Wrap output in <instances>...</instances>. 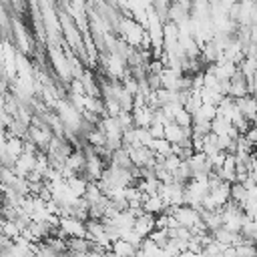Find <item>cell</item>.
Segmentation results:
<instances>
[{"label": "cell", "mask_w": 257, "mask_h": 257, "mask_svg": "<svg viewBox=\"0 0 257 257\" xmlns=\"http://www.w3.org/2000/svg\"><path fill=\"white\" fill-rule=\"evenodd\" d=\"M245 137H247V141H249L253 147H257V124H251V126L245 131Z\"/></svg>", "instance_id": "cb8c5ba5"}, {"label": "cell", "mask_w": 257, "mask_h": 257, "mask_svg": "<svg viewBox=\"0 0 257 257\" xmlns=\"http://www.w3.org/2000/svg\"><path fill=\"white\" fill-rule=\"evenodd\" d=\"M36 155L38 153H22L18 159H16V163H14V173L16 175H20V177H26L34 167H36Z\"/></svg>", "instance_id": "7a4b0ae2"}, {"label": "cell", "mask_w": 257, "mask_h": 257, "mask_svg": "<svg viewBox=\"0 0 257 257\" xmlns=\"http://www.w3.org/2000/svg\"><path fill=\"white\" fill-rule=\"evenodd\" d=\"M255 124H257V118H255Z\"/></svg>", "instance_id": "484cf974"}, {"label": "cell", "mask_w": 257, "mask_h": 257, "mask_svg": "<svg viewBox=\"0 0 257 257\" xmlns=\"http://www.w3.org/2000/svg\"><path fill=\"white\" fill-rule=\"evenodd\" d=\"M255 78H257V74H255Z\"/></svg>", "instance_id": "4316f807"}, {"label": "cell", "mask_w": 257, "mask_h": 257, "mask_svg": "<svg viewBox=\"0 0 257 257\" xmlns=\"http://www.w3.org/2000/svg\"><path fill=\"white\" fill-rule=\"evenodd\" d=\"M110 253H114V255H139V249L131 243V241H126V239H116V241H112V245H110Z\"/></svg>", "instance_id": "ba28073f"}, {"label": "cell", "mask_w": 257, "mask_h": 257, "mask_svg": "<svg viewBox=\"0 0 257 257\" xmlns=\"http://www.w3.org/2000/svg\"><path fill=\"white\" fill-rule=\"evenodd\" d=\"M211 197L215 199V203L219 205V207H223L225 203H229L231 201V183L229 181H221L217 187H213L211 191Z\"/></svg>", "instance_id": "52a82bcc"}, {"label": "cell", "mask_w": 257, "mask_h": 257, "mask_svg": "<svg viewBox=\"0 0 257 257\" xmlns=\"http://www.w3.org/2000/svg\"><path fill=\"white\" fill-rule=\"evenodd\" d=\"M104 106H106V114H110V116H116L122 110V106L116 98H104Z\"/></svg>", "instance_id": "7402d4cb"}, {"label": "cell", "mask_w": 257, "mask_h": 257, "mask_svg": "<svg viewBox=\"0 0 257 257\" xmlns=\"http://www.w3.org/2000/svg\"><path fill=\"white\" fill-rule=\"evenodd\" d=\"M231 199L243 207V203L249 199V189H247L243 183H239V181L231 183Z\"/></svg>", "instance_id": "4fadbf2b"}, {"label": "cell", "mask_w": 257, "mask_h": 257, "mask_svg": "<svg viewBox=\"0 0 257 257\" xmlns=\"http://www.w3.org/2000/svg\"><path fill=\"white\" fill-rule=\"evenodd\" d=\"M66 165L72 167L76 173H84V165H86V155L82 151H72L68 157H66Z\"/></svg>", "instance_id": "7c38bea8"}, {"label": "cell", "mask_w": 257, "mask_h": 257, "mask_svg": "<svg viewBox=\"0 0 257 257\" xmlns=\"http://www.w3.org/2000/svg\"><path fill=\"white\" fill-rule=\"evenodd\" d=\"M235 102H237V106L241 108V112H243L251 122H255V118H257V96L245 94V96L235 98Z\"/></svg>", "instance_id": "3957f363"}, {"label": "cell", "mask_w": 257, "mask_h": 257, "mask_svg": "<svg viewBox=\"0 0 257 257\" xmlns=\"http://www.w3.org/2000/svg\"><path fill=\"white\" fill-rule=\"evenodd\" d=\"M253 157H255V159H257V147H255V149H253Z\"/></svg>", "instance_id": "d4e9b609"}, {"label": "cell", "mask_w": 257, "mask_h": 257, "mask_svg": "<svg viewBox=\"0 0 257 257\" xmlns=\"http://www.w3.org/2000/svg\"><path fill=\"white\" fill-rule=\"evenodd\" d=\"M66 183H68V187L74 191V195L84 197L86 187H88V179H86V177H78V175H74V177H70Z\"/></svg>", "instance_id": "e0dca14e"}, {"label": "cell", "mask_w": 257, "mask_h": 257, "mask_svg": "<svg viewBox=\"0 0 257 257\" xmlns=\"http://www.w3.org/2000/svg\"><path fill=\"white\" fill-rule=\"evenodd\" d=\"M161 253H163V247L155 239H151V237L143 239V243L139 247V255H161Z\"/></svg>", "instance_id": "9a60e30c"}, {"label": "cell", "mask_w": 257, "mask_h": 257, "mask_svg": "<svg viewBox=\"0 0 257 257\" xmlns=\"http://www.w3.org/2000/svg\"><path fill=\"white\" fill-rule=\"evenodd\" d=\"M229 126H231V120L225 118V116H219V114H217V116L211 120V131L217 133V135H227Z\"/></svg>", "instance_id": "d6986e66"}, {"label": "cell", "mask_w": 257, "mask_h": 257, "mask_svg": "<svg viewBox=\"0 0 257 257\" xmlns=\"http://www.w3.org/2000/svg\"><path fill=\"white\" fill-rule=\"evenodd\" d=\"M2 233L4 235H8V237H18L20 233H22V227H20V223L16 221V219H2Z\"/></svg>", "instance_id": "ac0fdd59"}, {"label": "cell", "mask_w": 257, "mask_h": 257, "mask_svg": "<svg viewBox=\"0 0 257 257\" xmlns=\"http://www.w3.org/2000/svg\"><path fill=\"white\" fill-rule=\"evenodd\" d=\"M149 131H151L153 139H165V124H163V122L153 120V124L149 126Z\"/></svg>", "instance_id": "603a6c76"}, {"label": "cell", "mask_w": 257, "mask_h": 257, "mask_svg": "<svg viewBox=\"0 0 257 257\" xmlns=\"http://www.w3.org/2000/svg\"><path fill=\"white\" fill-rule=\"evenodd\" d=\"M239 68H241V72L245 74L247 80L255 78V74H257V58H253V56H245V58L239 62Z\"/></svg>", "instance_id": "2e32d148"}, {"label": "cell", "mask_w": 257, "mask_h": 257, "mask_svg": "<svg viewBox=\"0 0 257 257\" xmlns=\"http://www.w3.org/2000/svg\"><path fill=\"white\" fill-rule=\"evenodd\" d=\"M175 122L181 126H193V112H189L185 106L175 114Z\"/></svg>", "instance_id": "44dd1931"}, {"label": "cell", "mask_w": 257, "mask_h": 257, "mask_svg": "<svg viewBox=\"0 0 257 257\" xmlns=\"http://www.w3.org/2000/svg\"><path fill=\"white\" fill-rule=\"evenodd\" d=\"M165 139H169L171 143H183L185 137V128L181 124H177L175 120H171L169 124H165Z\"/></svg>", "instance_id": "9c48e42d"}, {"label": "cell", "mask_w": 257, "mask_h": 257, "mask_svg": "<svg viewBox=\"0 0 257 257\" xmlns=\"http://www.w3.org/2000/svg\"><path fill=\"white\" fill-rule=\"evenodd\" d=\"M116 120H118V124H120V128H122V131H126V128H131V126H135V118H133V110H120V112L116 114Z\"/></svg>", "instance_id": "ffe728a7"}, {"label": "cell", "mask_w": 257, "mask_h": 257, "mask_svg": "<svg viewBox=\"0 0 257 257\" xmlns=\"http://www.w3.org/2000/svg\"><path fill=\"white\" fill-rule=\"evenodd\" d=\"M80 78H82V82H84V90H86V94H90V96H102V92H100V84L94 82V76H92L90 70H84Z\"/></svg>", "instance_id": "8fae6325"}, {"label": "cell", "mask_w": 257, "mask_h": 257, "mask_svg": "<svg viewBox=\"0 0 257 257\" xmlns=\"http://www.w3.org/2000/svg\"><path fill=\"white\" fill-rule=\"evenodd\" d=\"M217 173H219V177L223 181H229V183H235L237 181V159H235V153H229L227 155L223 167L217 169Z\"/></svg>", "instance_id": "5b68a950"}, {"label": "cell", "mask_w": 257, "mask_h": 257, "mask_svg": "<svg viewBox=\"0 0 257 257\" xmlns=\"http://www.w3.org/2000/svg\"><path fill=\"white\" fill-rule=\"evenodd\" d=\"M133 118L135 126H151L155 120V108L145 104V106H135L133 108Z\"/></svg>", "instance_id": "277c9868"}, {"label": "cell", "mask_w": 257, "mask_h": 257, "mask_svg": "<svg viewBox=\"0 0 257 257\" xmlns=\"http://www.w3.org/2000/svg\"><path fill=\"white\" fill-rule=\"evenodd\" d=\"M143 207H145V211L159 215V213H163V211L167 209V203L163 201L161 195H149V197L143 201Z\"/></svg>", "instance_id": "30bf717a"}, {"label": "cell", "mask_w": 257, "mask_h": 257, "mask_svg": "<svg viewBox=\"0 0 257 257\" xmlns=\"http://www.w3.org/2000/svg\"><path fill=\"white\" fill-rule=\"evenodd\" d=\"M86 141L92 147H102V145H106V133L96 124V128H88L86 131Z\"/></svg>", "instance_id": "5bb4252c"}, {"label": "cell", "mask_w": 257, "mask_h": 257, "mask_svg": "<svg viewBox=\"0 0 257 257\" xmlns=\"http://www.w3.org/2000/svg\"><path fill=\"white\" fill-rule=\"evenodd\" d=\"M60 227L66 231L68 237H86V221L74 217V215H66L60 221Z\"/></svg>", "instance_id": "6da1fadb"}, {"label": "cell", "mask_w": 257, "mask_h": 257, "mask_svg": "<svg viewBox=\"0 0 257 257\" xmlns=\"http://www.w3.org/2000/svg\"><path fill=\"white\" fill-rule=\"evenodd\" d=\"M155 221H157V215L145 211L141 217H137V221H135V229H137L143 237H149V235L155 231Z\"/></svg>", "instance_id": "8992f818"}]
</instances>
